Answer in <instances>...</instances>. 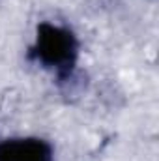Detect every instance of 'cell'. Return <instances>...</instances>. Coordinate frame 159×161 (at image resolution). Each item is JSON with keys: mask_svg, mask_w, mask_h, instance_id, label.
<instances>
[{"mask_svg": "<svg viewBox=\"0 0 159 161\" xmlns=\"http://www.w3.org/2000/svg\"><path fill=\"white\" fill-rule=\"evenodd\" d=\"M0 161H52V150L41 139H11L0 142Z\"/></svg>", "mask_w": 159, "mask_h": 161, "instance_id": "7a4b0ae2", "label": "cell"}, {"mask_svg": "<svg viewBox=\"0 0 159 161\" xmlns=\"http://www.w3.org/2000/svg\"><path fill=\"white\" fill-rule=\"evenodd\" d=\"M77 51L79 45L71 30L52 23L40 25L32 56L45 68L56 69L58 73L71 71L77 62Z\"/></svg>", "mask_w": 159, "mask_h": 161, "instance_id": "6da1fadb", "label": "cell"}]
</instances>
